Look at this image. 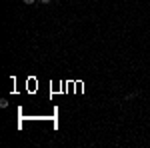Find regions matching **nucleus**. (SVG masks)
Segmentation results:
<instances>
[{
    "mask_svg": "<svg viewBox=\"0 0 150 148\" xmlns=\"http://www.w3.org/2000/svg\"><path fill=\"white\" fill-rule=\"evenodd\" d=\"M40 2H42V4H50L52 0H40Z\"/></svg>",
    "mask_w": 150,
    "mask_h": 148,
    "instance_id": "20e7f679",
    "label": "nucleus"
},
{
    "mask_svg": "<svg viewBox=\"0 0 150 148\" xmlns=\"http://www.w3.org/2000/svg\"><path fill=\"white\" fill-rule=\"evenodd\" d=\"M36 0H24V4H34Z\"/></svg>",
    "mask_w": 150,
    "mask_h": 148,
    "instance_id": "7ed1b4c3",
    "label": "nucleus"
},
{
    "mask_svg": "<svg viewBox=\"0 0 150 148\" xmlns=\"http://www.w3.org/2000/svg\"><path fill=\"white\" fill-rule=\"evenodd\" d=\"M138 94H140V92H132V94H126V96H124V100L128 102V100H132V98H134V96H138Z\"/></svg>",
    "mask_w": 150,
    "mask_h": 148,
    "instance_id": "f257e3e1",
    "label": "nucleus"
},
{
    "mask_svg": "<svg viewBox=\"0 0 150 148\" xmlns=\"http://www.w3.org/2000/svg\"><path fill=\"white\" fill-rule=\"evenodd\" d=\"M0 106H2V108H6V106H8V100H6V98H2V100H0Z\"/></svg>",
    "mask_w": 150,
    "mask_h": 148,
    "instance_id": "f03ea898",
    "label": "nucleus"
}]
</instances>
